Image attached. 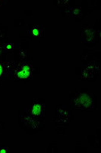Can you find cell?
Here are the masks:
<instances>
[{
  "instance_id": "6da1fadb",
  "label": "cell",
  "mask_w": 101,
  "mask_h": 153,
  "mask_svg": "<svg viewBox=\"0 0 101 153\" xmlns=\"http://www.w3.org/2000/svg\"><path fill=\"white\" fill-rule=\"evenodd\" d=\"M31 74V68L28 65H21L16 69L15 76L18 79H27Z\"/></svg>"
},
{
  "instance_id": "7a4b0ae2",
  "label": "cell",
  "mask_w": 101,
  "mask_h": 153,
  "mask_svg": "<svg viewBox=\"0 0 101 153\" xmlns=\"http://www.w3.org/2000/svg\"><path fill=\"white\" fill-rule=\"evenodd\" d=\"M77 102L80 103V105H82L83 106H88L90 105V103H91V100H90V98L87 95L82 94L79 97V99L78 100Z\"/></svg>"
},
{
  "instance_id": "3957f363",
  "label": "cell",
  "mask_w": 101,
  "mask_h": 153,
  "mask_svg": "<svg viewBox=\"0 0 101 153\" xmlns=\"http://www.w3.org/2000/svg\"><path fill=\"white\" fill-rule=\"evenodd\" d=\"M42 107L43 106L40 103H35L33 105L31 108V113L33 116H39L42 112Z\"/></svg>"
},
{
  "instance_id": "277c9868",
  "label": "cell",
  "mask_w": 101,
  "mask_h": 153,
  "mask_svg": "<svg viewBox=\"0 0 101 153\" xmlns=\"http://www.w3.org/2000/svg\"><path fill=\"white\" fill-rule=\"evenodd\" d=\"M32 34L36 37L39 36L40 34V28H38V27H37V26L34 27V28H32Z\"/></svg>"
},
{
  "instance_id": "5b68a950",
  "label": "cell",
  "mask_w": 101,
  "mask_h": 153,
  "mask_svg": "<svg viewBox=\"0 0 101 153\" xmlns=\"http://www.w3.org/2000/svg\"><path fill=\"white\" fill-rule=\"evenodd\" d=\"M8 149L6 148H0V152H7Z\"/></svg>"
},
{
  "instance_id": "8992f818",
  "label": "cell",
  "mask_w": 101,
  "mask_h": 153,
  "mask_svg": "<svg viewBox=\"0 0 101 153\" xmlns=\"http://www.w3.org/2000/svg\"><path fill=\"white\" fill-rule=\"evenodd\" d=\"M2 71H3V69H2V65H1V64H0V76H1V75H2Z\"/></svg>"
}]
</instances>
